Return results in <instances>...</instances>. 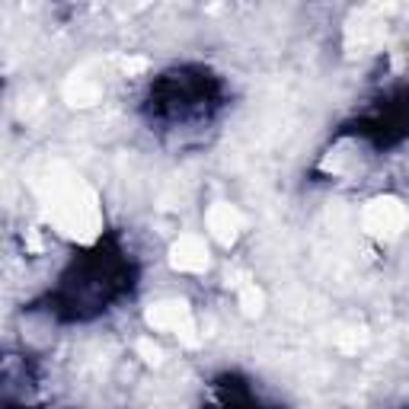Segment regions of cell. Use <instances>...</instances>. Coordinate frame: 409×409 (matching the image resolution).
Wrapping results in <instances>:
<instances>
[{"label":"cell","mask_w":409,"mask_h":409,"mask_svg":"<svg viewBox=\"0 0 409 409\" xmlns=\"http://www.w3.org/2000/svg\"><path fill=\"white\" fill-rule=\"evenodd\" d=\"M147 323L153 326V329H173V333H182L189 342H195L192 336V313H189L186 304H180V301H170V304H157L147 310Z\"/></svg>","instance_id":"1"},{"label":"cell","mask_w":409,"mask_h":409,"mask_svg":"<svg viewBox=\"0 0 409 409\" xmlns=\"http://www.w3.org/2000/svg\"><path fill=\"white\" fill-rule=\"evenodd\" d=\"M173 265L186 272H199L208 265V250L199 237H182L180 243L173 246Z\"/></svg>","instance_id":"3"},{"label":"cell","mask_w":409,"mask_h":409,"mask_svg":"<svg viewBox=\"0 0 409 409\" xmlns=\"http://www.w3.org/2000/svg\"><path fill=\"white\" fill-rule=\"evenodd\" d=\"M64 96H68L70 106H90L99 99V87L87 77H74L68 87H64Z\"/></svg>","instance_id":"5"},{"label":"cell","mask_w":409,"mask_h":409,"mask_svg":"<svg viewBox=\"0 0 409 409\" xmlns=\"http://www.w3.org/2000/svg\"><path fill=\"white\" fill-rule=\"evenodd\" d=\"M259 307H263V294H259L253 284H246V288H243V310L259 313Z\"/></svg>","instance_id":"6"},{"label":"cell","mask_w":409,"mask_h":409,"mask_svg":"<svg viewBox=\"0 0 409 409\" xmlns=\"http://www.w3.org/2000/svg\"><path fill=\"white\" fill-rule=\"evenodd\" d=\"M403 221H406V215H403V208L396 201H377L365 215L367 230H377V234H396L403 227Z\"/></svg>","instance_id":"2"},{"label":"cell","mask_w":409,"mask_h":409,"mask_svg":"<svg viewBox=\"0 0 409 409\" xmlns=\"http://www.w3.org/2000/svg\"><path fill=\"white\" fill-rule=\"evenodd\" d=\"M208 227L215 230V237L221 243H230L240 230V215H237L230 205H218V208L208 211Z\"/></svg>","instance_id":"4"},{"label":"cell","mask_w":409,"mask_h":409,"mask_svg":"<svg viewBox=\"0 0 409 409\" xmlns=\"http://www.w3.org/2000/svg\"><path fill=\"white\" fill-rule=\"evenodd\" d=\"M138 352L144 355V361H151V365H157V361H160V348L153 346L151 339H141L138 342Z\"/></svg>","instance_id":"7"}]
</instances>
